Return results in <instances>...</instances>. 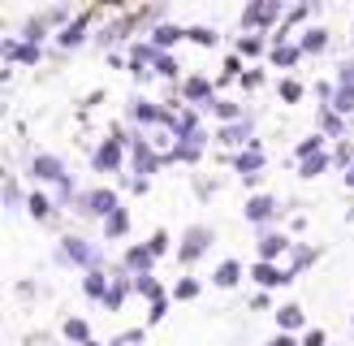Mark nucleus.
Wrapping results in <instances>:
<instances>
[{"label":"nucleus","mask_w":354,"mask_h":346,"mask_svg":"<svg viewBox=\"0 0 354 346\" xmlns=\"http://www.w3.org/2000/svg\"><path fill=\"white\" fill-rule=\"evenodd\" d=\"M333 113H342V117L354 113V86H337V95H333Z\"/></svg>","instance_id":"c9c22d12"},{"label":"nucleus","mask_w":354,"mask_h":346,"mask_svg":"<svg viewBox=\"0 0 354 346\" xmlns=\"http://www.w3.org/2000/svg\"><path fill=\"white\" fill-rule=\"evenodd\" d=\"M350 221H354V203H350Z\"/></svg>","instance_id":"864d4df0"},{"label":"nucleus","mask_w":354,"mask_h":346,"mask_svg":"<svg viewBox=\"0 0 354 346\" xmlns=\"http://www.w3.org/2000/svg\"><path fill=\"white\" fill-rule=\"evenodd\" d=\"M234 78H246V69H242V57H238V52H229V61H225V74H221V82H234Z\"/></svg>","instance_id":"ea45409f"},{"label":"nucleus","mask_w":354,"mask_h":346,"mask_svg":"<svg viewBox=\"0 0 354 346\" xmlns=\"http://www.w3.org/2000/svg\"><path fill=\"white\" fill-rule=\"evenodd\" d=\"M229 161H234V173H242V178H259V173H263V165H268V152H263V143L255 138L251 147L234 152Z\"/></svg>","instance_id":"6e6552de"},{"label":"nucleus","mask_w":354,"mask_h":346,"mask_svg":"<svg viewBox=\"0 0 354 346\" xmlns=\"http://www.w3.org/2000/svg\"><path fill=\"white\" fill-rule=\"evenodd\" d=\"M169 242H173V238H169V234H165V230H156V234H151V238H147V247H151V255H156V260H160V255H165V251H169Z\"/></svg>","instance_id":"37998d69"},{"label":"nucleus","mask_w":354,"mask_h":346,"mask_svg":"<svg viewBox=\"0 0 354 346\" xmlns=\"http://www.w3.org/2000/svg\"><path fill=\"white\" fill-rule=\"evenodd\" d=\"M242 86H246V91H255V86H263V65H255V69H246V78H242Z\"/></svg>","instance_id":"49530a36"},{"label":"nucleus","mask_w":354,"mask_h":346,"mask_svg":"<svg viewBox=\"0 0 354 346\" xmlns=\"http://www.w3.org/2000/svg\"><path fill=\"white\" fill-rule=\"evenodd\" d=\"M242 217L251 221V225H259V230H263V225H268V221L277 217V199H272V195H259V190H255V195L246 199V208H242Z\"/></svg>","instance_id":"f8f14e48"},{"label":"nucleus","mask_w":354,"mask_h":346,"mask_svg":"<svg viewBox=\"0 0 354 346\" xmlns=\"http://www.w3.org/2000/svg\"><path fill=\"white\" fill-rule=\"evenodd\" d=\"M61 338H65V342H74V346H86V342H95V338H91V325H86L82 316H69V320L61 325Z\"/></svg>","instance_id":"4be33fe9"},{"label":"nucleus","mask_w":354,"mask_h":346,"mask_svg":"<svg viewBox=\"0 0 354 346\" xmlns=\"http://www.w3.org/2000/svg\"><path fill=\"white\" fill-rule=\"evenodd\" d=\"M134 294H143V299L156 303V299H165L169 290L160 286V277H156V273H147V277H134Z\"/></svg>","instance_id":"cd10ccee"},{"label":"nucleus","mask_w":354,"mask_h":346,"mask_svg":"<svg viewBox=\"0 0 354 346\" xmlns=\"http://www.w3.org/2000/svg\"><path fill=\"white\" fill-rule=\"evenodd\" d=\"M212 282H216L221 290H234V286L242 282V264H238V260H221L216 273H212Z\"/></svg>","instance_id":"5701e85b"},{"label":"nucleus","mask_w":354,"mask_h":346,"mask_svg":"<svg viewBox=\"0 0 354 346\" xmlns=\"http://www.w3.org/2000/svg\"><path fill=\"white\" fill-rule=\"evenodd\" d=\"M251 307H255V311H268V290H259V294H255V303H251Z\"/></svg>","instance_id":"8fccbe9b"},{"label":"nucleus","mask_w":354,"mask_h":346,"mask_svg":"<svg viewBox=\"0 0 354 346\" xmlns=\"http://www.w3.org/2000/svg\"><path fill=\"white\" fill-rule=\"evenodd\" d=\"M160 169H165V156L156 152L143 134L130 130V173H138V178H151V173H160Z\"/></svg>","instance_id":"20e7f679"},{"label":"nucleus","mask_w":354,"mask_h":346,"mask_svg":"<svg viewBox=\"0 0 354 346\" xmlns=\"http://www.w3.org/2000/svg\"><path fill=\"white\" fill-rule=\"evenodd\" d=\"M130 234V212L126 208H117V212L104 221V238H126Z\"/></svg>","instance_id":"c85d7f7f"},{"label":"nucleus","mask_w":354,"mask_h":346,"mask_svg":"<svg viewBox=\"0 0 354 346\" xmlns=\"http://www.w3.org/2000/svg\"><path fill=\"white\" fill-rule=\"evenodd\" d=\"M182 74V65H177L173 52H160V61H156V78H177Z\"/></svg>","instance_id":"e433bc0d"},{"label":"nucleus","mask_w":354,"mask_h":346,"mask_svg":"<svg viewBox=\"0 0 354 346\" xmlns=\"http://www.w3.org/2000/svg\"><path fill=\"white\" fill-rule=\"evenodd\" d=\"M303 346H324V329H307V334H303Z\"/></svg>","instance_id":"de8ad7c7"},{"label":"nucleus","mask_w":354,"mask_h":346,"mask_svg":"<svg viewBox=\"0 0 354 346\" xmlns=\"http://www.w3.org/2000/svg\"><path fill=\"white\" fill-rule=\"evenodd\" d=\"M333 165V152H320V156H311V161H303V165H298V178H320V173Z\"/></svg>","instance_id":"c756f323"},{"label":"nucleus","mask_w":354,"mask_h":346,"mask_svg":"<svg viewBox=\"0 0 354 346\" xmlns=\"http://www.w3.org/2000/svg\"><path fill=\"white\" fill-rule=\"evenodd\" d=\"M82 294L86 299H95V303H104V294H109V286H113V277L104 273V268H91V273H82Z\"/></svg>","instance_id":"dca6fc26"},{"label":"nucleus","mask_w":354,"mask_h":346,"mask_svg":"<svg viewBox=\"0 0 354 346\" xmlns=\"http://www.w3.org/2000/svg\"><path fill=\"white\" fill-rule=\"evenodd\" d=\"M86 30H91V9H82L74 22H69V26L57 35V44H61V48H78V44L86 39Z\"/></svg>","instance_id":"2eb2a0df"},{"label":"nucleus","mask_w":354,"mask_h":346,"mask_svg":"<svg viewBox=\"0 0 354 346\" xmlns=\"http://www.w3.org/2000/svg\"><path fill=\"white\" fill-rule=\"evenodd\" d=\"M251 282H255L259 290H277V286H290V282H294V273L277 268V264H263V260H259V264L251 268Z\"/></svg>","instance_id":"ddd939ff"},{"label":"nucleus","mask_w":354,"mask_h":346,"mask_svg":"<svg viewBox=\"0 0 354 346\" xmlns=\"http://www.w3.org/2000/svg\"><path fill=\"white\" fill-rule=\"evenodd\" d=\"M216 143H225V147H251L255 143V117L251 113H246L242 121H229V126H221L216 130Z\"/></svg>","instance_id":"0eeeda50"},{"label":"nucleus","mask_w":354,"mask_h":346,"mask_svg":"<svg viewBox=\"0 0 354 346\" xmlns=\"http://www.w3.org/2000/svg\"><path fill=\"white\" fill-rule=\"evenodd\" d=\"M333 165H337V169H350V165H354V147H350V143H337V147H333Z\"/></svg>","instance_id":"a19ab883"},{"label":"nucleus","mask_w":354,"mask_h":346,"mask_svg":"<svg viewBox=\"0 0 354 346\" xmlns=\"http://www.w3.org/2000/svg\"><path fill=\"white\" fill-rule=\"evenodd\" d=\"M169 316V294H165V299H156L151 307H147V325H160Z\"/></svg>","instance_id":"c03bdc74"},{"label":"nucleus","mask_w":354,"mask_h":346,"mask_svg":"<svg viewBox=\"0 0 354 346\" xmlns=\"http://www.w3.org/2000/svg\"><path fill=\"white\" fill-rule=\"evenodd\" d=\"M320 152H324V134L315 130V134H307V138H298V143H294V161L303 165V161H311V156H320Z\"/></svg>","instance_id":"bb28decb"},{"label":"nucleus","mask_w":354,"mask_h":346,"mask_svg":"<svg viewBox=\"0 0 354 346\" xmlns=\"http://www.w3.org/2000/svg\"><path fill=\"white\" fill-rule=\"evenodd\" d=\"M109 346H130V342H126V338H113V342H109Z\"/></svg>","instance_id":"603ef678"},{"label":"nucleus","mask_w":354,"mask_h":346,"mask_svg":"<svg viewBox=\"0 0 354 346\" xmlns=\"http://www.w3.org/2000/svg\"><path fill=\"white\" fill-rule=\"evenodd\" d=\"M277 95L286 100V104H298V100L307 95V86H303V78H281L277 82Z\"/></svg>","instance_id":"2f4dec72"},{"label":"nucleus","mask_w":354,"mask_h":346,"mask_svg":"<svg viewBox=\"0 0 354 346\" xmlns=\"http://www.w3.org/2000/svg\"><path fill=\"white\" fill-rule=\"evenodd\" d=\"M134 294V277H113V286H109V294H104V311H121V303H126Z\"/></svg>","instance_id":"f3484780"},{"label":"nucleus","mask_w":354,"mask_h":346,"mask_svg":"<svg viewBox=\"0 0 354 346\" xmlns=\"http://www.w3.org/2000/svg\"><path fill=\"white\" fill-rule=\"evenodd\" d=\"M52 208H57V199L44 195V190H30V195H26V212L35 221H52Z\"/></svg>","instance_id":"393cba45"},{"label":"nucleus","mask_w":354,"mask_h":346,"mask_svg":"<svg viewBox=\"0 0 354 346\" xmlns=\"http://www.w3.org/2000/svg\"><path fill=\"white\" fill-rule=\"evenodd\" d=\"M298 48H303L307 57H320V52L328 48V30H324V26H307L303 39H298Z\"/></svg>","instance_id":"b1692460"},{"label":"nucleus","mask_w":354,"mask_h":346,"mask_svg":"<svg viewBox=\"0 0 354 346\" xmlns=\"http://www.w3.org/2000/svg\"><path fill=\"white\" fill-rule=\"evenodd\" d=\"M177 39H186V30H182V26H173V22H160L156 30H147V44H151L156 52H169Z\"/></svg>","instance_id":"a211bd4d"},{"label":"nucleus","mask_w":354,"mask_h":346,"mask_svg":"<svg viewBox=\"0 0 354 346\" xmlns=\"http://www.w3.org/2000/svg\"><path fill=\"white\" fill-rule=\"evenodd\" d=\"M346 186H350V190H354V165H350V169H346Z\"/></svg>","instance_id":"3c124183"},{"label":"nucleus","mask_w":354,"mask_h":346,"mask_svg":"<svg viewBox=\"0 0 354 346\" xmlns=\"http://www.w3.org/2000/svg\"><path fill=\"white\" fill-rule=\"evenodd\" d=\"M22 208V190H17V178L5 173V212H17Z\"/></svg>","instance_id":"f704fd0d"},{"label":"nucleus","mask_w":354,"mask_h":346,"mask_svg":"<svg viewBox=\"0 0 354 346\" xmlns=\"http://www.w3.org/2000/svg\"><path fill=\"white\" fill-rule=\"evenodd\" d=\"M268 346H298V338H294V334H277Z\"/></svg>","instance_id":"09e8293b"},{"label":"nucleus","mask_w":354,"mask_h":346,"mask_svg":"<svg viewBox=\"0 0 354 346\" xmlns=\"http://www.w3.org/2000/svg\"><path fill=\"white\" fill-rule=\"evenodd\" d=\"M186 39H190V44H199V48H216V44H221V35L212 30V26H186Z\"/></svg>","instance_id":"473e14b6"},{"label":"nucleus","mask_w":354,"mask_h":346,"mask_svg":"<svg viewBox=\"0 0 354 346\" xmlns=\"http://www.w3.org/2000/svg\"><path fill=\"white\" fill-rule=\"evenodd\" d=\"M48 30H52V22L44 13H35V17H26L22 22V44H39L44 48V39H48Z\"/></svg>","instance_id":"aec40b11"},{"label":"nucleus","mask_w":354,"mask_h":346,"mask_svg":"<svg viewBox=\"0 0 354 346\" xmlns=\"http://www.w3.org/2000/svg\"><path fill=\"white\" fill-rule=\"evenodd\" d=\"M52 260H57V268H82V273H91V268H100V264H104V251H100V247H91L86 238L69 234V238H61V242H57Z\"/></svg>","instance_id":"f257e3e1"},{"label":"nucleus","mask_w":354,"mask_h":346,"mask_svg":"<svg viewBox=\"0 0 354 346\" xmlns=\"http://www.w3.org/2000/svg\"><path fill=\"white\" fill-rule=\"evenodd\" d=\"M303 57H307V52L298 48V44H281V48H268V61H272L277 69H294V65L303 61Z\"/></svg>","instance_id":"412c9836"},{"label":"nucleus","mask_w":354,"mask_h":346,"mask_svg":"<svg viewBox=\"0 0 354 346\" xmlns=\"http://www.w3.org/2000/svg\"><path fill=\"white\" fill-rule=\"evenodd\" d=\"M337 86H354V61H342L337 65V78H333Z\"/></svg>","instance_id":"a18cd8bd"},{"label":"nucleus","mask_w":354,"mask_h":346,"mask_svg":"<svg viewBox=\"0 0 354 346\" xmlns=\"http://www.w3.org/2000/svg\"><path fill=\"white\" fill-rule=\"evenodd\" d=\"M255 251H259V260H263V264H272L277 255L294 251V242H290L286 234H277V230H259V238H255Z\"/></svg>","instance_id":"9b49d317"},{"label":"nucleus","mask_w":354,"mask_h":346,"mask_svg":"<svg viewBox=\"0 0 354 346\" xmlns=\"http://www.w3.org/2000/svg\"><path fill=\"white\" fill-rule=\"evenodd\" d=\"M216 242V234H212V225H190V230L182 234V247H177V260L182 264H194L199 255H207V247Z\"/></svg>","instance_id":"39448f33"},{"label":"nucleus","mask_w":354,"mask_h":346,"mask_svg":"<svg viewBox=\"0 0 354 346\" xmlns=\"http://www.w3.org/2000/svg\"><path fill=\"white\" fill-rule=\"evenodd\" d=\"M117 208H121V203H117V190H113V186H91L86 195L74 199V212H78V217H95V221H109Z\"/></svg>","instance_id":"7ed1b4c3"},{"label":"nucleus","mask_w":354,"mask_h":346,"mask_svg":"<svg viewBox=\"0 0 354 346\" xmlns=\"http://www.w3.org/2000/svg\"><path fill=\"white\" fill-rule=\"evenodd\" d=\"M121 273H130V277L156 273V255H151L147 242H134V247H126V255H121Z\"/></svg>","instance_id":"9d476101"},{"label":"nucleus","mask_w":354,"mask_h":346,"mask_svg":"<svg viewBox=\"0 0 354 346\" xmlns=\"http://www.w3.org/2000/svg\"><path fill=\"white\" fill-rule=\"evenodd\" d=\"M212 113H216L225 126H229V121H242V117H246V109H242V104H234V100H216V104H212Z\"/></svg>","instance_id":"72a5a7b5"},{"label":"nucleus","mask_w":354,"mask_h":346,"mask_svg":"<svg viewBox=\"0 0 354 346\" xmlns=\"http://www.w3.org/2000/svg\"><path fill=\"white\" fill-rule=\"evenodd\" d=\"M320 134H324V138H346V117L333 113L328 104L320 109Z\"/></svg>","instance_id":"a878e982"},{"label":"nucleus","mask_w":354,"mask_h":346,"mask_svg":"<svg viewBox=\"0 0 354 346\" xmlns=\"http://www.w3.org/2000/svg\"><path fill=\"white\" fill-rule=\"evenodd\" d=\"M26 173H30V178H39V182H48V186H61L69 178L65 161H61V156H52V152H35L30 165H26Z\"/></svg>","instance_id":"423d86ee"},{"label":"nucleus","mask_w":354,"mask_h":346,"mask_svg":"<svg viewBox=\"0 0 354 346\" xmlns=\"http://www.w3.org/2000/svg\"><path fill=\"white\" fill-rule=\"evenodd\" d=\"M199 277H182V282H177L173 286V299H199Z\"/></svg>","instance_id":"4c0bfd02"},{"label":"nucleus","mask_w":354,"mask_h":346,"mask_svg":"<svg viewBox=\"0 0 354 346\" xmlns=\"http://www.w3.org/2000/svg\"><path fill=\"white\" fill-rule=\"evenodd\" d=\"M286 5L281 0H251V5L242 9V26H246V35H263V30H272L277 22H286Z\"/></svg>","instance_id":"f03ea898"},{"label":"nucleus","mask_w":354,"mask_h":346,"mask_svg":"<svg viewBox=\"0 0 354 346\" xmlns=\"http://www.w3.org/2000/svg\"><path fill=\"white\" fill-rule=\"evenodd\" d=\"M39 57H44L39 44H22V48H17V61H22V65H39Z\"/></svg>","instance_id":"79ce46f5"},{"label":"nucleus","mask_w":354,"mask_h":346,"mask_svg":"<svg viewBox=\"0 0 354 346\" xmlns=\"http://www.w3.org/2000/svg\"><path fill=\"white\" fill-rule=\"evenodd\" d=\"M303 325H307V311L298 307V303H286V307H277V329H281V334H298Z\"/></svg>","instance_id":"6ab92c4d"},{"label":"nucleus","mask_w":354,"mask_h":346,"mask_svg":"<svg viewBox=\"0 0 354 346\" xmlns=\"http://www.w3.org/2000/svg\"><path fill=\"white\" fill-rule=\"evenodd\" d=\"M182 100H190L194 109H212L216 104V82L203 74H190V78H182Z\"/></svg>","instance_id":"1a4fd4ad"},{"label":"nucleus","mask_w":354,"mask_h":346,"mask_svg":"<svg viewBox=\"0 0 354 346\" xmlns=\"http://www.w3.org/2000/svg\"><path fill=\"white\" fill-rule=\"evenodd\" d=\"M134 26H138V17H117L113 26H104V30L95 35V48H113V44H121V39H130Z\"/></svg>","instance_id":"4468645a"},{"label":"nucleus","mask_w":354,"mask_h":346,"mask_svg":"<svg viewBox=\"0 0 354 346\" xmlns=\"http://www.w3.org/2000/svg\"><path fill=\"white\" fill-rule=\"evenodd\" d=\"M238 52H242V57H263V35H242Z\"/></svg>","instance_id":"58836bf2"},{"label":"nucleus","mask_w":354,"mask_h":346,"mask_svg":"<svg viewBox=\"0 0 354 346\" xmlns=\"http://www.w3.org/2000/svg\"><path fill=\"white\" fill-rule=\"evenodd\" d=\"M350 316H354V311H350Z\"/></svg>","instance_id":"5fc2aeb1"},{"label":"nucleus","mask_w":354,"mask_h":346,"mask_svg":"<svg viewBox=\"0 0 354 346\" xmlns=\"http://www.w3.org/2000/svg\"><path fill=\"white\" fill-rule=\"evenodd\" d=\"M315 260H320V251H315V247H294V251H290V273L298 277L303 268H311Z\"/></svg>","instance_id":"7c9ffc66"}]
</instances>
